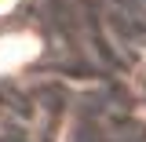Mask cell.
<instances>
[{
	"label": "cell",
	"instance_id": "2",
	"mask_svg": "<svg viewBox=\"0 0 146 142\" xmlns=\"http://www.w3.org/2000/svg\"><path fill=\"white\" fill-rule=\"evenodd\" d=\"M15 7H18V0H0V15H11Z\"/></svg>",
	"mask_w": 146,
	"mask_h": 142
},
{
	"label": "cell",
	"instance_id": "1",
	"mask_svg": "<svg viewBox=\"0 0 146 142\" xmlns=\"http://www.w3.org/2000/svg\"><path fill=\"white\" fill-rule=\"evenodd\" d=\"M36 55H40V40L33 33H4L0 36V73H18L22 66H29Z\"/></svg>",
	"mask_w": 146,
	"mask_h": 142
}]
</instances>
